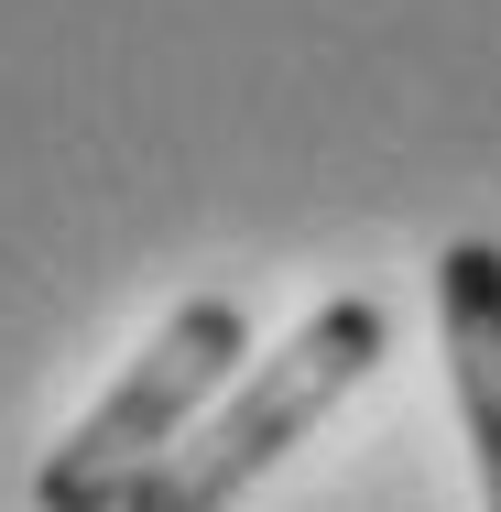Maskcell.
I'll list each match as a JSON object with an SVG mask.
<instances>
[{
  "instance_id": "6da1fadb",
  "label": "cell",
  "mask_w": 501,
  "mask_h": 512,
  "mask_svg": "<svg viewBox=\"0 0 501 512\" xmlns=\"http://www.w3.org/2000/svg\"><path fill=\"white\" fill-rule=\"evenodd\" d=\"M382 349H393V316L371 306V295H327L273 360H251V371H240V382H229V393L142 469L131 512H229L295 436H316L327 414L382 371Z\"/></svg>"
},
{
  "instance_id": "7a4b0ae2",
  "label": "cell",
  "mask_w": 501,
  "mask_h": 512,
  "mask_svg": "<svg viewBox=\"0 0 501 512\" xmlns=\"http://www.w3.org/2000/svg\"><path fill=\"white\" fill-rule=\"evenodd\" d=\"M240 360H251V306H240V295H186V306L142 338V360L66 425V447H44L33 502L44 512H131L142 469L240 382Z\"/></svg>"
},
{
  "instance_id": "3957f363",
  "label": "cell",
  "mask_w": 501,
  "mask_h": 512,
  "mask_svg": "<svg viewBox=\"0 0 501 512\" xmlns=\"http://www.w3.org/2000/svg\"><path fill=\"white\" fill-rule=\"evenodd\" d=\"M436 338H447L458 425H469V458H480V512H501V240L436 251Z\"/></svg>"
}]
</instances>
